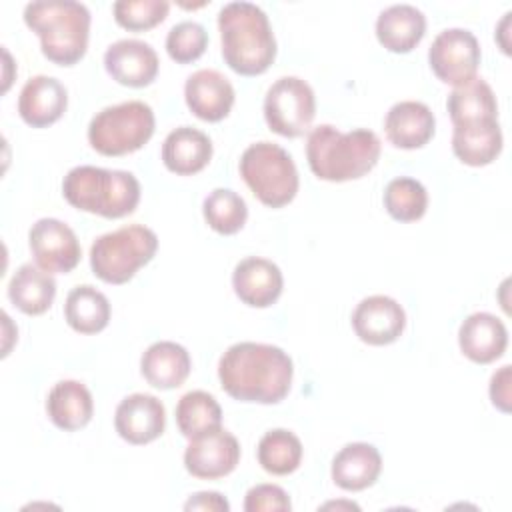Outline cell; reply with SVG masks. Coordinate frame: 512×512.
<instances>
[{"label":"cell","mask_w":512,"mask_h":512,"mask_svg":"<svg viewBox=\"0 0 512 512\" xmlns=\"http://www.w3.org/2000/svg\"><path fill=\"white\" fill-rule=\"evenodd\" d=\"M436 130L432 110L418 100L396 102L384 118V132L390 144L402 150H416L426 146Z\"/></svg>","instance_id":"obj_19"},{"label":"cell","mask_w":512,"mask_h":512,"mask_svg":"<svg viewBox=\"0 0 512 512\" xmlns=\"http://www.w3.org/2000/svg\"><path fill=\"white\" fill-rule=\"evenodd\" d=\"M380 138L368 128L340 132L332 124L310 130L306 160L312 174L326 182H348L366 176L380 158Z\"/></svg>","instance_id":"obj_2"},{"label":"cell","mask_w":512,"mask_h":512,"mask_svg":"<svg viewBox=\"0 0 512 512\" xmlns=\"http://www.w3.org/2000/svg\"><path fill=\"white\" fill-rule=\"evenodd\" d=\"M322 508H348V510H360V506H358V504H354V502H328V504H324Z\"/></svg>","instance_id":"obj_39"},{"label":"cell","mask_w":512,"mask_h":512,"mask_svg":"<svg viewBox=\"0 0 512 512\" xmlns=\"http://www.w3.org/2000/svg\"><path fill=\"white\" fill-rule=\"evenodd\" d=\"M234 98V86L222 72L214 68L196 70L186 78V106L204 122H220L226 118L234 106Z\"/></svg>","instance_id":"obj_16"},{"label":"cell","mask_w":512,"mask_h":512,"mask_svg":"<svg viewBox=\"0 0 512 512\" xmlns=\"http://www.w3.org/2000/svg\"><path fill=\"white\" fill-rule=\"evenodd\" d=\"M256 456L258 464L268 474L286 476L298 470L302 462V442L294 432L286 428H274L260 438Z\"/></svg>","instance_id":"obj_30"},{"label":"cell","mask_w":512,"mask_h":512,"mask_svg":"<svg viewBox=\"0 0 512 512\" xmlns=\"http://www.w3.org/2000/svg\"><path fill=\"white\" fill-rule=\"evenodd\" d=\"M56 296V282L50 272L22 264L8 282V298L10 302L28 316L44 314Z\"/></svg>","instance_id":"obj_27"},{"label":"cell","mask_w":512,"mask_h":512,"mask_svg":"<svg viewBox=\"0 0 512 512\" xmlns=\"http://www.w3.org/2000/svg\"><path fill=\"white\" fill-rule=\"evenodd\" d=\"M382 472V456L368 442H350L342 446L332 460V480L346 492H360L372 486Z\"/></svg>","instance_id":"obj_21"},{"label":"cell","mask_w":512,"mask_h":512,"mask_svg":"<svg viewBox=\"0 0 512 512\" xmlns=\"http://www.w3.org/2000/svg\"><path fill=\"white\" fill-rule=\"evenodd\" d=\"M212 158V140L194 126H178L162 142L164 166L178 174L190 176L208 166Z\"/></svg>","instance_id":"obj_24"},{"label":"cell","mask_w":512,"mask_h":512,"mask_svg":"<svg viewBox=\"0 0 512 512\" xmlns=\"http://www.w3.org/2000/svg\"><path fill=\"white\" fill-rule=\"evenodd\" d=\"M150 104L128 100L96 112L88 124V142L102 156H124L140 150L154 134Z\"/></svg>","instance_id":"obj_8"},{"label":"cell","mask_w":512,"mask_h":512,"mask_svg":"<svg viewBox=\"0 0 512 512\" xmlns=\"http://www.w3.org/2000/svg\"><path fill=\"white\" fill-rule=\"evenodd\" d=\"M352 328L362 342L370 346H386L402 336L406 328V312L394 298L372 294L356 304L352 312Z\"/></svg>","instance_id":"obj_13"},{"label":"cell","mask_w":512,"mask_h":512,"mask_svg":"<svg viewBox=\"0 0 512 512\" xmlns=\"http://www.w3.org/2000/svg\"><path fill=\"white\" fill-rule=\"evenodd\" d=\"M428 64L438 80L454 88L476 78L480 64L478 38L466 28L442 30L428 48Z\"/></svg>","instance_id":"obj_10"},{"label":"cell","mask_w":512,"mask_h":512,"mask_svg":"<svg viewBox=\"0 0 512 512\" xmlns=\"http://www.w3.org/2000/svg\"><path fill=\"white\" fill-rule=\"evenodd\" d=\"M192 370L188 350L172 340H158L146 348L140 358L144 380L158 390H172L186 382Z\"/></svg>","instance_id":"obj_22"},{"label":"cell","mask_w":512,"mask_h":512,"mask_svg":"<svg viewBox=\"0 0 512 512\" xmlns=\"http://www.w3.org/2000/svg\"><path fill=\"white\" fill-rule=\"evenodd\" d=\"M62 196L70 206L102 218H124L140 202V182L132 172L100 166H74L62 180Z\"/></svg>","instance_id":"obj_5"},{"label":"cell","mask_w":512,"mask_h":512,"mask_svg":"<svg viewBox=\"0 0 512 512\" xmlns=\"http://www.w3.org/2000/svg\"><path fill=\"white\" fill-rule=\"evenodd\" d=\"M176 424L184 438H196L222 426V408L212 394L190 390L176 404Z\"/></svg>","instance_id":"obj_31"},{"label":"cell","mask_w":512,"mask_h":512,"mask_svg":"<svg viewBox=\"0 0 512 512\" xmlns=\"http://www.w3.org/2000/svg\"><path fill=\"white\" fill-rule=\"evenodd\" d=\"M426 32V16L412 4H392L376 18L378 42L394 52L406 54L414 50Z\"/></svg>","instance_id":"obj_23"},{"label":"cell","mask_w":512,"mask_h":512,"mask_svg":"<svg viewBox=\"0 0 512 512\" xmlns=\"http://www.w3.org/2000/svg\"><path fill=\"white\" fill-rule=\"evenodd\" d=\"M294 364L280 346L236 342L218 360L222 390L238 402L278 404L292 386Z\"/></svg>","instance_id":"obj_1"},{"label":"cell","mask_w":512,"mask_h":512,"mask_svg":"<svg viewBox=\"0 0 512 512\" xmlns=\"http://www.w3.org/2000/svg\"><path fill=\"white\" fill-rule=\"evenodd\" d=\"M384 208L398 222H416L426 214L428 192L424 184L410 176H398L384 188Z\"/></svg>","instance_id":"obj_33"},{"label":"cell","mask_w":512,"mask_h":512,"mask_svg":"<svg viewBox=\"0 0 512 512\" xmlns=\"http://www.w3.org/2000/svg\"><path fill=\"white\" fill-rule=\"evenodd\" d=\"M240 462V444L228 430L214 428L196 438L184 450L186 470L200 480L228 476Z\"/></svg>","instance_id":"obj_12"},{"label":"cell","mask_w":512,"mask_h":512,"mask_svg":"<svg viewBox=\"0 0 512 512\" xmlns=\"http://www.w3.org/2000/svg\"><path fill=\"white\" fill-rule=\"evenodd\" d=\"M170 2L166 0H118L112 4L114 20L132 32H142L158 26L168 16Z\"/></svg>","instance_id":"obj_34"},{"label":"cell","mask_w":512,"mask_h":512,"mask_svg":"<svg viewBox=\"0 0 512 512\" xmlns=\"http://www.w3.org/2000/svg\"><path fill=\"white\" fill-rule=\"evenodd\" d=\"M234 294L252 308L272 306L284 288V276L278 264L268 258L248 256L234 266L232 272Z\"/></svg>","instance_id":"obj_17"},{"label":"cell","mask_w":512,"mask_h":512,"mask_svg":"<svg viewBox=\"0 0 512 512\" xmlns=\"http://www.w3.org/2000/svg\"><path fill=\"white\" fill-rule=\"evenodd\" d=\"M28 246L38 268L50 274L74 270L82 258L74 230L58 218H40L28 232Z\"/></svg>","instance_id":"obj_11"},{"label":"cell","mask_w":512,"mask_h":512,"mask_svg":"<svg viewBox=\"0 0 512 512\" xmlns=\"http://www.w3.org/2000/svg\"><path fill=\"white\" fill-rule=\"evenodd\" d=\"M446 108L454 126L482 120H498V102L490 84L476 76L466 84L456 86L446 100Z\"/></svg>","instance_id":"obj_28"},{"label":"cell","mask_w":512,"mask_h":512,"mask_svg":"<svg viewBox=\"0 0 512 512\" xmlns=\"http://www.w3.org/2000/svg\"><path fill=\"white\" fill-rule=\"evenodd\" d=\"M110 312L108 298L90 284L72 288L64 302V318L80 334L102 332L110 322Z\"/></svg>","instance_id":"obj_29"},{"label":"cell","mask_w":512,"mask_h":512,"mask_svg":"<svg viewBox=\"0 0 512 512\" xmlns=\"http://www.w3.org/2000/svg\"><path fill=\"white\" fill-rule=\"evenodd\" d=\"M508 344L504 322L490 312H474L464 318L458 330V346L462 354L476 364L498 360Z\"/></svg>","instance_id":"obj_20"},{"label":"cell","mask_w":512,"mask_h":512,"mask_svg":"<svg viewBox=\"0 0 512 512\" xmlns=\"http://www.w3.org/2000/svg\"><path fill=\"white\" fill-rule=\"evenodd\" d=\"M510 378H512V370L508 364H504L498 372L492 374L490 388H488L492 404L504 414L510 412Z\"/></svg>","instance_id":"obj_37"},{"label":"cell","mask_w":512,"mask_h":512,"mask_svg":"<svg viewBox=\"0 0 512 512\" xmlns=\"http://www.w3.org/2000/svg\"><path fill=\"white\" fill-rule=\"evenodd\" d=\"M224 62L242 76H258L276 58V38L266 12L252 2H228L218 12Z\"/></svg>","instance_id":"obj_3"},{"label":"cell","mask_w":512,"mask_h":512,"mask_svg":"<svg viewBox=\"0 0 512 512\" xmlns=\"http://www.w3.org/2000/svg\"><path fill=\"white\" fill-rule=\"evenodd\" d=\"M316 114V96L312 86L298 76L278 78L264 96V120L280 136H302Z\"/></svg>","instance_id":"obj_9"},{"label":"cell","mask_w":512,"mask_h":512,"mask_svg":"<svg viewBox=\"0 0 512 512\" xmlns=\"http://www.w3.org/2000/svg\"><path fill=\"white\" fill-rule=\"evenodd\" d=\"M158 250V236L142 224L122 226L98 236L90 246V268L106 284H124Z\"/></svg>","instance_id":"obj_6"},{"label":"cell","mask_w":512,"mask_h":512,"mask_svg":"<svg viewBox=\"0 0 512 512\" xmlns=\"http://www.w3.org/2000/svg\"><path fill=\"white\" fill-rule=\"evenodd\" d=\"M104 68L118 84L128 88H144L156 80L160 60L148 42L122 38L106 48Z\"/></svg>","instance_id":"obj_14"},{"label":"cell","mask_w":512,"mask_h":512,"mask_svg":"<svg viewBox=\"0 0 512 512\" xmlns=\"http://www.w3.org/2000/svg\"><path fill=\"white\" fill-rule=\"evenodd\" d=\"M68 106L64 84L46 74L32 76L20 90L18 114L32 128H46L62 118Z\"/></svg>","instance_id":"obj_18"},{"label":"cell","mask_w":512,"mask_h":512,"mask_svg":"<svg viewBox=\"0 0 512 512\" xmlns=\"http://www.w3.org/2000/svg\"><path fill=\"white\" fill-rule=\"evenodd\" d=\"M208 46V32L202 24L184 20L170 28L166 36V52L178 64L198 60Z\"/></svg>","instance_id":"obj_35"},{"label":"cell","mask_w":512,"mask_h":512,"mask_svg":"<svg viewBox=\"0 0 512 512\" xmlns=\"http://www.w3.org/2000/svg\"><path fill=\"white\" fill-rule=\"evenodd\" d=\"M206 224L224 236L236 234L248 220V206L244 198L230 188H214L202 202Z\"/></svg>","instance_id":"obj_32"},{"label":"cell","mask_w":512,"mask_h":512,"mask_svg":"<svg viewBox=\"0 0 512 512\" xmlns=\"http://www.w3.org/2000/svg\"><path fill=\"white\" fill-rule=\"evenodd\" d=\"M90 10L74 0H40L24 6L26 26L38 34L42 54L58 64H76L88 48Z\"/></svg>","instance_id":"obj_4"},{"label":"cell","mask_w":512,"mask_h":512,"mask_svg":"<svg viewBox=\"0 0 512 512\" xmlns=\"http://www.w3.org/2000/svg\"><path fill=\"white\" fill-rule=\"evenodd\" d=\"M292 502L288 492L276 484H256L246 492V512H288Z\"/></svg>","instance_id":"obj_36"},{"label":"cell","mask_w":512,"mask_h":512,"mask_svg":"<svg viewBox=\"0 0 512 512\" xmlns=\"http://www.w3.org/2000/svg\"><path fill=\"white\" fill-rule=\"evenodd\" d=\"M46 414L50 422L64 432L80 430L92 420V394L78 380H60L48 392Z\"/></svg>","instance_id":"obj_25"},{"label":"cell","mask_w":512,"mask_h":512,"mask_svg":"<svg viewBox=\"0 0 512 512\" xmlns=\"http://www.w3.org/2000/svg\"><path fill=\"white\" fill-rule=\"evenodd\" d=\"M114 428L118 436L128 444H148L162 436L166 428V408L152 394H130L116 406Z\"/></svg>","instance_id":"obj_15"},{"label":"cell","mask_w":512,"mask_h":512,"mask_svg":"<svg viewBox=\"0 0 512 512\" xmlns=\"http://www.w3.org/2000/svg\"><path fill=\"white\" fill-rule=\"evenodd\" d=\"M452 152L468 166L492 164L502 152V130L498 120L454 126Z\"/></svg>","instance_id":"obj_26"},{"label":"cell","mask_w":512,"mask_h":512,"mask_svg":"<svg viewBox=\"0 0 512 512\" xmlns=\"http://www.w3.org/2000/svg\"><path fill=\"white\" fill-rule=\"evenodd\" d=\"M184 510H208V512H228L230 510V504L228 500L220 494V492H196L192 494L186 504H184Z\"/></svg>","instance_id":"obj_38"},{"label":"cell","mask_w":512,"mask_h":512,"mask_svg":"<svg viewBox=\"0 0 512 512\" xmlns=\"http://www.w3.org/2000/svg\"><path fill=\"white\" fill-rule=\"evenodd\" d=\"M238 170L252 194L268 208L290 204L300 186L292 156L268 140L250 144L240 156Z\"/></svg>","instance_id":"obj_7"}]
</instances>
